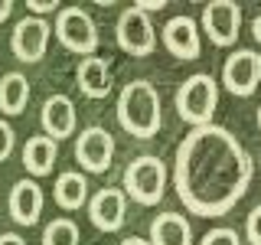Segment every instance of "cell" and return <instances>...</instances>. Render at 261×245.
<instances>
[{
    "label": "cell",
    "instance_id": "cell-1",
    "mask_svg": "<svg viewBox=\"0 0 261 245\" xmlns=\"http://www.w3.org/2000/svg\"><path fill=\"white\" fill-rule=\"evenodd\" d=\"M255 177L245 144L222 125L193 128L173 157V186L186 212L202 219L225 216L242 203Z\"/></svg>",
    "mask_w": 261,
    "mask_h": 245
},
{
    "label": "cell",
    "instance_id": "cell-2",
    "mask_svg": "<svg viewBox=\"0 0 261 245\" xmlns=\"http://www.w3.org/2000/svg\"><path fill=\"white\" fill-rule=\"evenodd\" d=\"M118 125L127 131L130 137H153L163 125V111H160V92L153 88V82L134 79L121 88L118 95Z\"/></svg>",
    "mask_w": 261,
    "mask_h": 245
},
{
    "label": "cell",
    "instance_id": "cell-3",
    "mask_svg": "<svg viewBox=\"0 0 261 245\" xmlns=\"http://www.w3.org/2000/svg\"><path fill=\"white\" fill-rule=\"evenodd\" d=\"M176 111L186 125L193 128H206L212 125V114L219 108V82L199 72V76H190L183 85L176 88Z\"/></svg>",
    "mask_w": 261,
    "mask_h": 245
},
{
    "label": "cell",
    "instance_id": "cell-4",
    "mask_svg": "<svg viewBox=\"0 0 261 245\" xmlns=\"http://www.w3.org/2000/svg\"><path fill=\"white\" fill-rule=\"evenodd\" d=\"M167 163L160 157H134L124 170V196H130L141 206H157L167 193Z\"/></svg>",
    "mask_w": 261,
    "mask_h": 245
},
{
    "label": "cell",
    "instance_id": "cell-5",
    "mask_svg": "<svg viewBox=\"0 0 261 245\" xmlns=\"http://www.w3.org/2000/svg\"><path fill=\"white\" fill-rule=\"evenodd\" d=\"M56 39L69 49V53H79V56H95V49H98V27H95V20L88 16L85 7H59V13H56Z\"/></svg>",
    "mask_w": 261,
    "mask_h": 245
},
{
    "label": "cell",
    "instance_id": "cell-6",
    "mask_svg": "<svg viewBox=\"0 0 261 245\" xmlns=\"http://www.w3.org/2000/svg\"><path fill=\"white\" fill-rule=\"evenodd\" d=\"M114 39H118V46L124 49L127 56H137V59H144V56H150L153 49H157V27L150 23V13H144L141 7H127V10H121L118 16V27H114Z\"/></svg>",
    "mask_w": 261,
    "mask_h": 245
},
{
    "label": "cell",
    "instance_id": "cell-7",
    "mask_svg": "<svg viewBox=\"0 0 261 245\" xmlns=\"http://www.w3.org/2000/svg\"><path fill=\"white\" fill-rule=\"evenodd\" d=\"M222 85L235 98H248L261 85V53L255 49H235L222 65Z\"/></svg>",
    "mask_w": 261,
    "mask_h": 245
},
{
    "label": "cell",
    "instance_id": "cell-8",
    "mask_svg": "<svg viewBox=\"0 0 261 245\" xmlns=\"http://www.w3.org/2000/svg\"><path fill=\"white\" fill-rule=\"evenodd\" d=\"M49 36H53V27L43 16H23L10 33V49L20 62H39L49 49Z\"/></svg>",
    "mask_w": 261,
    "mask_h": 245
},
{
    "label": "cell",
    "instance_id": "cell-9",
    "mask_svg": "<svg viewBox=\"0 0 261 245\" xmlns=\"http://www.w3.org/2000/svg\"><path fill=\"white\" fill-rule=\"evenodd\" d=\"M202 30L216 46H232L242 30V7L232 0H212L202 7Z\"/></svg>",
    "mask_w": 261,
    "mask_h": 245
},
{
    "label": "cell",
    "instance_id": "cell-10",
    "mask_svg": "<svg viewBox=\"0 0 261 245\" xmlns=\"http://www.w3.org/2000/svg\"><path fill=\"white\" fill-rule=\"evenodd\" d=\"M75 160L82 163L85 174H108L114 160V137L105 128H85L75 137Z\"/></svg>",
    "mask_w": 261,
    "mask_h": 245
},
{
    "label": "cell",
    "instance_id": "cell-11",
    "mask_svg": "<svg viewBox=\"0 0 261 245\" xmlns=\"http://www.w3.org/2000/svg\"><path fill=\"white\" fill-rule=\"evenodd\" d=\"M88 219L98 232H118L127 219V196L121 186H101L88 196Z\"/></svg>",
    "mask_w": 261,
    "mask_h": 245
},
{
    "label": "cell",
    "instance_id": "cell-12",
    "mask_svg": "<svg viewBox=\"0 0 261 245\" xmlns=\"http://www.w3.org/2000/svg\"><path fill=\"white\" fill-rule=\"evenodd\" d=\"M163 46L176 56V59H199L202 43H199V23L193 16H170L163 23Z\"/></svg>",
    "mask_w": 261,
    "mask_h": 245
},
{
    "label": "cell",
    "instance_id": "cell-13",
    "mask_svg": "<svg viewBox=\"0 0 261 245\" xmlns=\"http://www.w3.org/2000/svg\"><path fill=\"white\" fill-rule=\"evenodd\" d=\"M43 186L36 183L33 177L27 180H16L13 190H10V200H7V206H10V219L16 226H36L39 216H43Z\"/></svg>",
    "mask_w": 261,
    "mask_h": 245
},
{
    "label": "cell",
    "instance_id": "cell-14",
    "mask_svg": "<svg viewBox=\"0 0 261 245\" xmlns=\"http://www.w3.org/2000/svg\"><path fill=\"white\" fill-rule=\"evenodd\" d=\"M39 121H43L46 137L53 141H65L69 134H75V105H72L69 95H49L43 102V111H39Z\"/></svg>",
    "mask_w": 261,
    "mask_h": 245
},
{
    "label": "cell",
    "instance_id": "cell-15",
    "mask_svg": "<svg viewBox=\"0 0 261 245\" xmlns=\"http://www.w3.org/2000/svg\"><path fill=\"white\" fill-rule=\"evenodd\" d=\"M75 82H79V88H82L85 98H108L111 88H114L108 59H101V56H88V59H82L79 72H75Z\"/></svg>",
    "mask_w": 261,
    "mask_h": 245
},
{
    "label": "cell",
    "instance_id": "cell-16",
    "mask_svg": "<svg viewBox=\"0 0 261 245\" xmlns=\"http://www.w3.org/2000/svg\"><path fill=\"white\" fill-rule=\"evenodd\" d=\"M150 245H196L193 226L183 212H160L150 223Z\"/></svg>",
    "mask_w": 261,
    "mask_h": 245
},
{
    "label": "cell",
    "instance_id": "cell-17",
    "mask_svg": "<svg viewBox=\"0 0 261 245\" xmlns=\"http://www.w3.org/2000/svg\"><path fill=\"white\" fill-rule=\"evenodd\" d=\"M56 157H59V141L46 134H33L27 144H23V167H27L30 177H46L53 174Z\"/></svg>",
    "mask_w": 261,
    "mask_h": 245
},
{
    "label": "cell",
    "instance_id": "cell-18",
    "mask_svg": "<svg viewBox=\"0 0 261 245\" xmlns=\"http://www.w3.org/2000/svg\"><path fill=\"white\" fill-rule=\"evenodd\" d=\"M30 105V79L23 72H7L0 79V111L7 118L23 114V108Z\"/></svg>",
    "mask_w": 261,
    "mask_h": 245
},
{
    "label": "cell",
    "instance_id": "cell-19",
    "mask_svg": "<svg viewBox=\"0 0 261 245\" xmlns=\"http://www.w3.org/2000/svg\"><path fill=\"white\" fill-rule=\"evenodd\" d=\"M56 203L62 209L75 212L82 206H88V180L79 170H65V174L56 177Z\"/></svg>",
    "mask_w": 261,
    "mask_h": 245
},
{
    "label": "cell",
    "instance_id": "cell-20",
    "mask_svg": "<svg viewBox=\"0 0 261 245\" xmlns=\"http://www.w3.org/2000/svg\"><path fill=\"white\" fill-rule=\"evenodd\" d=\"M79 242H82L79 226H75V219H69V216L49 219L46 229H43V245H79Z\"/></svg>",
    "mask_w": 261,
    "mask_h": 245
},
{
    "label": "cell",
    "instance_id": "cell-21",
    "mask_svg": "<svg viewBox=\"0 0 261 245\" xmlns=\"http://www.w3.org/2000/svg\"><path fill=\"white\" fill-rule=\"evenodd\" d=\"M199 245H242V239H239V232H235V229L216 226V229H209V232L199 239Z\"/></svg>",
    "mask_w": 261,
    "mask_h": 245
},
{
    "label": "cell",
    "instance_id": "cell-22",
    "mask_svg": "<svg viewBox=\"0 0 261 245\" xmlns=\"http://www.w3.org/2000/svg\"><path fill=\"white\" fill-rule=\"evenodd\" d=\"M13 147H16L13 128H10V121H7V118H0V163H4V160L13 154Z\"/></svg>",
    "mask_w": 261,
    "mask_h": 245
},
{
    "label": "cell",
    "instance_id": "cell-23",
    "mask_svg": "<svg viewBox=\"0 0 261 245\" xmlns=\"http://www.w3.org/2000/svg\"><path fill=\"white\" fill-rule=\"evenodd\" d=\"M245 235L251 245H261V203L248 212V223H245Z\"/></svg>",
    "mask_w": 261,
    "mask_h": 245
},
{
    "label": "cell",
    "instance_id": "cell-24",
    "mask_svg": "<svg viewBox=\"0 0 261 245\" xmlns=\"http://www.w3.org/2000/svg\"><path fill=\"white\" fill-rule=\"evenodd\" d=\"M27 7H30V16H43V20L46 13H59V0H27Z\"/></svg>",
    "mask_w": 261,
    "mask_h": 245
},
{
    "label": "cell",
    "instance_id": "cell-25",
    "mask_svg": "<svg viewBox=\"0 0 261 245\" xmlns=\"http://www.w3.org/2000/svg\"><path fill=\"white\" fill-rule=\"evenodd\" d=\"M137 7H141L144 13H157V10H163V7H167V0H141Z\"/></svg>",
    "mask_w": 261,
    "mask_h": 245
},
{
    "label": "cell",
    "instance_id": "cell-26",
    "mask_svg": "<svg viewBox=\"0 0 261 245\" xmlns=\"http://www.w3.org/2000/svg\"><path fill=\"white\" fill-rule=\"evenodd\" d=\"M0 245H27V242H23V235H16V232H4L0 235Z\"/></svg>",
    "mask_w": 261,
    "mask_h": 245
},
{
    "label": "cell",
    "instance_id": "cell-27",
    "mask_svg": "<svg viewBox=\"0 0 261 245\" xmlns=\"http://www.w3.org/2000/svg\"><path fill=\"white\" fill-rule=\"evenodd\" d=\"M10 13H13V4H10V0H0V23L10 20Z\"/></svg>",
    "mask_w": 261,
    "mask_h": 245
},
{
    "label": "cell",
    "instance_id": "cell-28",
    "mask_svg": "<svg viewBox=\"0 0 261 245\" xmlns=\"http://www.w3.org/2000/svg\"><path fill=\"white\" fill-rule=\"evenodd\" d=\"M251 36H255L258 43H261V13L255 16V20H251Z\"/></svg>",
    "mask_w": 261,
    "mask_h": 245
},
{
    "label": "cell",
    "instance_id": "cell-29",
    "mask_svg": "<svg viewBox=\"0 0 261 245\" xmlns=\"http://www.w3.org/2000/svg\"><path fill=\"white\" fill-rule=\"evenodd\" d=\"M121 245H150L144 235H130V239H121Z\"/></svg>",
    "mask_w": 261,
    "mask_h": 245
},
{
    "label": "cell",
    "instance_id": "cell-30",
    "mask_svg": "<svg viewBox=\"0 0 261 245\" xmlns=\"http://www.w3.org/2000/svg\"><path fill=\"white\" fill-rule=\"evenodd\" d=\"M258 128H261V105H258Z\"/></svg>",
    "mask_w": 261,
    "mask_h": 245
}]
</instances>
